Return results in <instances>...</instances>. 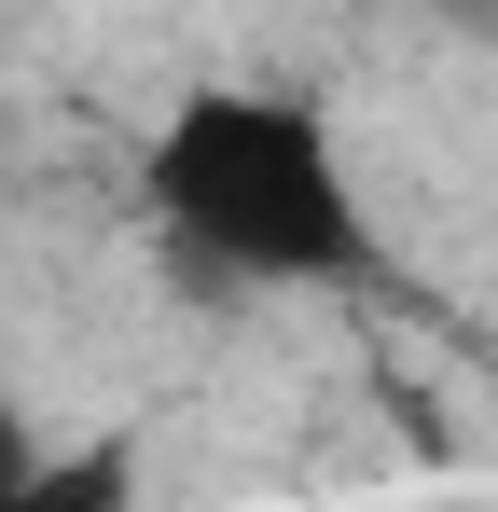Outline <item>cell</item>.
Returning <instances> with one entry per match:
<instances>
[{
    "mask_svg": "<svg viewBox=\"0 0 498 512\" xmlns=\"http://www.w3.org/2000/svg\"><path fill=\"white\" fill-rule=\"evenodd\" d=\"M153 208L222 277H346L360 263V194H346L332 125L263 84H194L153 125Z\"/></svg>",
    "mask_w": 498,
    "mask_h": 512,
    "instance_id": "6da1fadb",
    "label": "cell"
},
{
    "mask_svg": "<svg viewBox=\"0 0 498 512\" xmlns=\"http://www.w3.org/2000/svg\"><path fill=\"white\" fill-rule=\"evenodd\" d=\"M28 485H42V443H28V416L0 402V499H28Z\"/></svg>",
    "mask_w": 498,
    "mask_h": 512,
    "instance_id": "7a4b0ae2",
    "label": "cell"
}]
</instances>
